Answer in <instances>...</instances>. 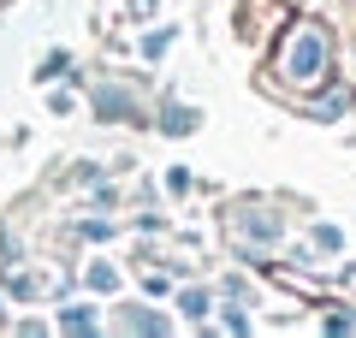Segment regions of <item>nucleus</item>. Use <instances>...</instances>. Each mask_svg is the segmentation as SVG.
I'll use <instances>...</instances> for the list:
<instances>
[{
  "label": "nucleus",
  "instance_id": "obj_1",
  "mask_svg": "<svg viewBox=\"0 0 356 338\" xmlns=\"http://www.w3.org/2000/svg\"><path fill=\"white\" fill-rule=\"evenodd\" d=\"M280 72L291 77V83H315V77L327 72V30H321V24H303L291 42H285Z\"/></svg>",
  "mask_w": 356,
  "mask_h": 338
}]
</instances>
